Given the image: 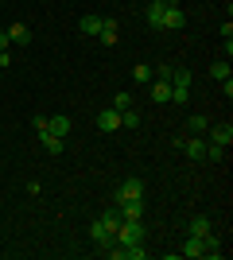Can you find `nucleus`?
I'll return each instance as SVG.
<instances>
[{
	"label": "nucleus",
	"instance_id": "18",
	"mask_svg": "<svg viewBox=\"0 0 233 260\" xmlns=\"http://www.w3.org/2000/svg\"><path fill=\"white\" fill-rule=\"evenodd\" d=\"M148 23H152V27H163V4H155V0H148Z\"/></svg>",
	"mask_w": 233,
	"mask_h": 260
},
{
	"label": "nucleus",
	"instance_id": "3",
	"mask_svg": "<svg viewBox=\"0 0 233 260\" xmlns=\"http://www.w3.org/2000/svg\"><path fill=\"white\" fill-rule=\"evenodd\" d=\"M132 198H144V183L140 179H128V183L117 186V198L113 202H132Z\"/></svg>",
	"mask_w": 233,
	"mask_h": 260
},
{
	"label": "nucleus",
	"instance_id": "23",
	"mask_svg": "<svg viewBox=\"0 0 233 260\" xmlns=\"http://www.w3.org/2000/svg\"><path fill=\"white\" fill-rule=\"evenodd\" d=\"M113 109H117V113L132 109V98H128V93H113Z\"/></svg>",
	"mask_w": 233,
	"mask_h": 260
},
{
	"label": "nucleus",
	"instance_id": "22",
	"mask_svg": "<svg viewBox=\"0 0 233 260\" xmlns=\"http://www.w3.org/2000/svg\"><path fill=\"white\" fill-rule=\"evenodd\" d=\"M152 78H155V70H152L148 62H140V66H136V82H144V86H148Z\"/></svg>",
	"mask_w": 233,
	"mask_h": 260
},
{
	"label": "nucleus",
	"instance_id": "14",
	"mask_svg": "<svg viewBox=\"0 0 233 260\" xmlns=\"http://www.w3.org/2000/svg\"><path fill=\"white\" fill-rule=\"evenodd\" d=\"M39 144H43L51 155H58L62 148H66V140H62V136H55V132H39Z\"/></svg>",
	"mask_w": 233,
	"mask_h": 260
},
{
	"label": "nucleus",
	"instance_id": "15",
	"mask_svg": "<svg viewBox=\"0 0 233 260\" xmlns=\"http://www.w3.org/2000/svg\"><path fill=\"white\" fill-rule=\"evenodd\" d=\"M206 233H214L210 217H190V237H206Z\"/></svg>",
	"mask_w": 233,
	"mask_h": 260
},
{
	"label": "nucleus",
	"instance_id": "26",
	"mask_svg": "<svg viewBox=\"0 0 233 260\" xmlns=\"http://www.w3.org/2000/svg\"><path fill=\"white\" fill-rule=\"evenodd\" d=\"M8 43H12V39H8V31H0V51H8Z\"/></svg>",
	"mask_w": 233,
	"mask_h": 260
},
{
	"label": "nucleus",
	"instance_id": "7",
	"mask_svg": "<svg viewBox=\"0 0 233 260\" xmlns=\"http://www.w3.org/2000/svg\"><path fill=\"white\" fill-rule=\"evenodd\" d=\"M148 98L159 101V105H163V101H171V82H163V78H152V82H148Z\"/></svg>",
	"mask_w": 233,
	"mask_h": 260
},
{
	"label": "nucleus",
	"instance_id": "13",
	"mask_svg": "<svg viewBox=\"0 0 233 260\" xmlns=\"http://www.w3.org/2000/svg\"><path fill=\"white\" fill-rule=\"evenodd\" d=\"M47 132H55V136L66 140L70 136V117H62V113H58V117H47Z\"/></svg>",
	"mask_w": 233,
	"mask_h": 260
},
{
	"label": "nucleus",
	"instance_id": "4",
	"mask_svg": "<svg viewBox=\"0 0 233 260\" xmlns=\"http://www.w3.org/2000/svg\"><path fill=\"white\" fill-rule=\"evenodd\" d=\"M89 237H93V245H97L101 252L117 245V241H113V233H109V229H105V225H101V217H97V221H93V225H89Z\"/></svg>",
	"mask_w": 233,
	"mask_h": 260
},
{
	"label": "nucleus",
	"instance_id": "20",
	"mask_svg": "<svg viewBox=\"0 0 233 260\" xmlns=\"http://www.w3.org/2000/svg\"><path fill=\"white\" fill-rule=\"evenodd\" d=\"M187 124H190V136H206V128H210V120H206V117H190Z\"/></svg>",
	"mask_w": 233,
	"mask_h": 260
},
{
	"label": "nucleus",
	"instance_id": "16",
	"mask_svg": "<svg viewBox=\"0 0 233 260\" xmlns=\"http://www.w3.org/2000/svg\"><path fill=\"white\" fill-rule=\"evenodd\" d=\"M171 86L175 89H190V70L187 66H175V70H171Z\"/></svg>",
	"mask_w": 233,
	"mask_h": 260
},
{
	"label": "nucleus",
	"instance_id": "19",
	"mask_svg": "<svg viewBox=\"0 0 233 260\" xmlns=\"http://www.w3.org/2000/svg\"><path fill=\"white\" fill-rule=\"evenodd\" d=\"M121 221H124V217H121V210H117V206H113V210H105V214H101V225L109 229V233H117V225H121Z\"/></svg>",
	"mask_w": 233,
	"mask_h": 260
},
{
	"label": "nucleus",
	"instance_id": "6",
	"mask_svg": "<svg viewBox=\"0 0 233 260\" xmlns=\"http://www.w3.org/2000/svg\"><path fill=\"white\" fill-rule=\"evenodd\" d=\"M113 206L121 210L124 221H140V217H144V198H132V202H113Z\"/></svg>",
	"mask_w": 233,
	"mask_h": 260
},
{
	"label": "nucleus",
	"instance_id": "25",
	"mask_svg": "<svg viewBox=\"0 0 233 260\" xmlns=\"http://www.w3.org/2000/svg\"><path fill=\"white\" fill-rule=\"evenodd\" d=\"M210 78L225 82V78H229V62H214V66H210Z\"/></svg>",
	"mask_w": 233,
	"mask_h": 260
},
{
	"label": "nucleus",
	"instance_id": "11",
	"mask_svg": "<svg viewBox=\"0 0 233 260\" xmlns=\"http://www.w3.org/2000/svg\"><path fill=\"white\" fill-rule=\"evenodd\" d=\"M101 43H105V47H113V43H117V39H121V27H117V20H101Z\"/></svg>",
	"mask_w": 233,
	"mask_h": 260
},
{
	"label": "nucleus",
	"instance_id": "27",
	"mask_svg": "<svg viewBox=\"0 0 233 260\" xmlns=\"http://www.w3.org/2000/svg\"><path fill=\"white\" fill-rule=\"evenodd\" d=\"M155 4H163V8H171V4H179V0H155Z\"/></svg>",
	"mask_w": 233,
	"mask_h": 260
},
{
	"label": "nucleus",
	"instance_id": "9",
	"mask_svg": "<svg viewBox=\"0 0 233 260\" xmlns=\"http://www.w3.org/2000/svg\"><path fill=\"white\" fill-rule=\"evenodd\" d=\"M183 152H187L190 159H206V136H190V140H183Z\"/></svg>",
	"mask_w": 233,
	"mask_h": 260
},
{
	"label": "nucleus",
	"instance_id": "5",
	"mask_svg": "<svg viewBox=\"0 0 233 260\" xmlns=\"http://www.w3.org/2000/svg\"><path fill=\"white\" fill-rule=\"evenodd\" d=\"M163 27H167V31H179V27H187V12L179 8V4L163 8Z\"/></svg>",
	"mask_w": 233,
	"mask_h": 260
},
{
	"label": "nucleus",
	"instance_id": "12",
	"mask_svg": "<svg viewBox=\"0 0 233 260\" xmlns=\"http://www.w3.org/2000/svg\"><path fill=\"white\" fill-rule=\"evenodd\" d=\"M78 31H82V35H97L101 31V16H97V12H86V16L78 20Z\"/></svg>",
	"mask_w": 233,
	"mask_h": 260
},
{
	"label": "nucleus",
	"instance_id": "2",
	"mask_svg": "<svg viewBox=\"0 0 233 260\" xmlns=\"http://www.w3.org/2000/svg\"><path fill=\"white\" fill-rule=\"evenodd\" d=\"M206 144L229 148V144H233V128H229V124H210V128H206Z\"/></svg>",
	"mask_w": 233,
	"mask_h": 260
},
{
	"label": "nucleus",
	"instance_id": "1",
	"mask_svg": "<svg viewBox=\"0 0 233 260\" xmlns=\"http://www.w3.org/2000/svg\"><path fill=\"white\" fill-rule=\"evenodd\" d=\"M113 241L117 245H144V225L140 221H121L117 233H113Z\"/></svg>",
	"mask_w": 233,
	"mask_h": 260
},
{
	"label": "nucleus",
	"instance_id": "10",
	"mask_svg": "<svg viewBox=\"0 0 233 260\" xmlns=\"http://www.w3.org/2000/svg\"><path fill=\"white\" fill-rule=\"evenodd\" d=\"M8 39L16 47H27V43H31V27H27V23H12V27H8Z\"/></svg>",
	"mask_w": 233,
	"mask_h": 260
},
{
	"label": "nucleus",
	"instance_id": "8",
	"mask_svg": "<svg viewBox=\"0 0 233 260\" xmlns=\"http://www.w3.org/2000/svg\"><path fill=\"white\" fill-rule=\"evenodd\" d=\"M97 128L101 132H117V128H121V113H117V109H101V117H97Z\"/></svg>",
	"mask_w": 233,
	"mask_h": 260
},
{
	"label": "nucleus",
	"instance_id": "24",
	"mask_svg": "<svg viewBox=\"0 0 233 260\" xmlns=\"http://www.w3.org/2000/svg\"><path fill=\"white\" fill-rule=\"evenodd\" d=\"M206 159H210V163H222V159H225V148H218V144H206Z\"/></svg>",
	"mask_w": 233,
	"mask_h": 260
},
{
	"label": "nucleus",
	"instance_id": "21",
	"mask_svg": "<svg viewBox=\"0 0 233 260\" xmlns=\"http://www.w3.org/2000/svg\"><path fill=\"white\" fill-rule=\"evenodd\" d=\"M136 124H140V113H136V109H124L121 113V128H136Z\"/></svg>",
	"mask_w": 233,
	"mask_h": 260
},
{
	"label": "nucleus",
	"instance_id": "17",
	"mask_svg": "<svg viewBox=\"0 0 233 260\" xmlns=\"http://www.w3.org/2000/svg\"><path fill=\"white\" fill-rule=\"evenodd\" d=\"M179 256H190V260L202 256V237H187V241H183V249H179Z\"/></svg>",
	"mask_w": 233,
	"mask_h": 260
}]
</instances>
